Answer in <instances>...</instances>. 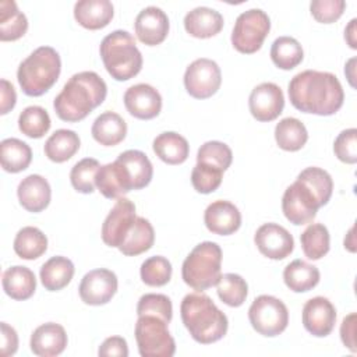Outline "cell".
<instances>
[{
    "mask_svg": "<svg viewBox=\"0 0 357 357\" xmlns=\"http://www.w3.org/2000/svg\"><path fill=\"white\" fill-rule=\"evenodd\" d=\"M354 63H356V59H350L349 60V63H347V66H346V68L344 70H349L350 68V71H344V74L347 75V79H349V82H350V85L351 86H354V81H353V78H354V74H353V70H354Z\"/></svg>",
    "mask_w": 357,
    "mask_h": 357,
    "instance_id": "9f6ffc18",
    "label": "cell"
},
{
    "mask_svg": "<svg viewBox=\"0 0 357 357\" xmlns=\"http://www.w3.org/2000/svg\"><path fill=\"white\" fill-rule=\"evenodd\" d=\"M333 152L343 163L354 165L357 162V130L354 127L343 130L336 137Z\"/></svg>",
    "mask_w": 357,
    "mask_h": 357,
    "instance_id": "7dc6e473",
    "label": "cell"
},
{
    "mask_svg": "<svg viewBox=\"0 0 357 357\" xmlns=\"http://www.w3.org/2000/svg\"><path fill=\"white\" fill-rule=\"evenodd\" d=\"M287 92L297 110L318 116L335 114L344 100L340 81L328 71L305 70L296 74L289 82Z\"/></svg>",
    "mask_w": 357,
    "mask_h": 357,
    "instance_id": "6da1fadb",
    "label": "cell"
},
{
    "mask_svg": "<svg viewBox=\"0 0 357 357\" xmlns=\"http://www.w3.org/2000/svg\"><path fill=\"white\" fill-rule=\"evenodd\" d=\"M156 156L167 165H180L187 160L190 145L187 139L174 131L159 134L152 144Z\"/></svg>",
    "mask_w": 357,
    "mask_h": 357,
    "instance_id": "4316f807",
    "label": "cell"
},
{
    "mask_svg": "<svg viewBox=\"0 0 357 357\" xmlns=\"http://www.w3.org/2000/svg\"><path fill=\"white\" fill-rule=\"evenodd\" d=\"M356 312L349 314L347 317L343 318L342 325H340V339L343 344L353 353L357 351L356 347Z\"/></svg>",
    "mask_w": 357,
    "mask_h": 357,
    "instance_id": "f907efd6",
    "label": "cell"
},
{
    "mask_svg": "<svg viewBox=\"0 0 357 357\" xmlns=\"http://www.w3.org/2000/svg\"><path fill=\"white\" fill-rule=\"evenodd\" d=\"M100 165L93 158H85L77 162L70 172V181L74 190L82 194H91L95 191V178Z\"/></svg>",
    "mask_w": 357,
    "mask_h": 357,
    "instance_id": "b9f144b4",
    "label": "cell"
},
{
    "mask_svg": "<svg viewBox=\"0 0 357 357\" xmlns=\"http://www.w3.org/2000/svg\"><path fill=\"white\" fill-rule=\"evenodd\" d=\"M1 356H13L18 349V335L7 322H1Z\"/></svg>",
    "mask_w": 357,
    "mask_h": 357,
    "instance_id": "816d5d0a",
    "label": "cell"
},
{
    "mask_svg": "<svg viewBox=\"0 0 357 357\" xmlns=\"http://www.w3.org/2000/svg\"><path fill=\"white\" fill-rule=\"evenodd\" d=\"M14 251L22 259H36L47 250V237L42 230L33 226H25L18 230L14 238Z\"/></svg>",
    "mask_w": 357,
    "mask_h": 357,
    "instance_id": "d590c367",
    "label": "cell"
},
{
    "mask_svg": "<svg viewBox=\"0 0 357 357\" xmlns=\"http://www.w3.org/2000/svg\"><path fill=\"white\" fill-rule=\"evenodd\" d=\"M98 354L102 357H109V356L127 357L128 356L127 342L121 336H110L105 339V342L99 346Z\"/></svg>",
    "mask_w": 357,
    "mask_h": 357,
    "instance_id": "681fc988",
    "label": "cell"
},
{
    "mask_svg": "<svg viewBox=\"0 0 357 357\" xmlns=\"http://www.w3.org/2000/svg\"><path fill=\"white\" fill-rule=\"evenodd\" d=\"M271 29V20L261 8H250L241 13L231 31L233 47L244 54L258 52Z\"/></svg>",
    "mask_w": 357,
    "mask_h": 357,
    "instance_id": "ba28073f",
    "label": "cell"
},
{
    "mask_svg": "<svg viewBox=\"0 0 357 357\" xmlns=\"http://www.w3.org/2000/svg\"><path fill=\"white\" fill-rule=\"evenodd\" d=\"M304 57L300 42L291 36H279L271 46V59L280 70H291L297 67Z\"/></svg>",
    "mask_w": 357,
    "mask_h": 357,
    "instance_id": "8d00e7d4",
    "label": "cell"
},
{
    "mask_svg": "<svg viewBox=\"0 0 357 357\" xmlns=\"http://www.w3.org/2000/svg\"><path fill=\"white\" fill-rule=\"evenodd\" d=\"M28 20L13 0L0 1V40H17L26 33Z\"/></svg>",
    "mask_w": 357,
    "mask_h": 357,
    "instance_id": "1f68e13d",
    "label": "cell"
},
{
    "mask_svg": "<svg viewBox=\"0 0 357 357\" xmlns=\"http://www.w3.org/2000/svg\"><path fill=\"white\" fill-rule=\"evenodd\" d=\"M137 315H155L169 324L173 317V305L170 298L165 294L146 293L138 300Z\"/></svg>",
    "mask_w": 357,
    "mask_h": 357,
    "instance_id": "f6af8a7d",
    "label": "cell"
},
{
    "mask_svg": "<svg viewBox=\"0 0 357 357\" xmlns=\"http://www.w3.org/2000/svg\"><path fill=\"white\" fill-rule=\"evenodd\" d=\"M319 278L318 268L303 259L291 261L283 271L284 284L294 293L312 290L319 283Z\"/></svg>",
    "mask_w": 357,
    "mask_h": 357,
    "instance_id": "f1b7e54d",
    "label": "cell"
},
{
    "mask_svg": "<svg viewBox=\"0 0 357 357\" xmlns=\"http://www.w3.org/2000/svg\"><path fill=\"white\" fill-rule=\"evenodd\" d=\"M354 226L349 230V233H347V236L344 237V248H347L349 251H351V252H354L356 251V243H354Z\"/></svg>",
    "mask_w": 357,
    "mask_h": 357,
    "instance_id": "11a10c76",
    "label": "cell"
},
{
    "mask_svg": "<svg viewBox=\"0 0 357 357\" xmlns=\"http://www.w3.org/2000/svg\"><path fill=\"white\" fill-rule=\"evenodd\" d=\"M251 326L262 336L280 335L289 324V311L284 303L273 296H258L248 308Z\"/></svg>",
    "mask_w": 357,
    "mask_h": 357,
    "instance_id": "9c48e42d",
    "label": "cell"
},
{
    "mask_svg": "<svg viewBox=\"0 0 357 357\" xmlns=\"http://www.w3.org/2000/svg\"><path fill=\"white\" fill-rule=\"evenodd\" d=\"M216 291L222 303L229 307H240L247 298L248 284L237 273H223L216 283Z\"/></svg>",
    "mask_w": 357,
    "mask_h": 357,
    "instance_id": "ab89813d",
    "label": "cell"
},
{
    "mask_svg": "<svg viewBox=\"0 0 357 357\" xmlns=\"http://www.w3.org/2000/svg\"><path fill=\"white\" fill-rule=\"evenodd\" d=\"M60 71L59 53L50 46H40L20 64L17 79L25 95L40 96L57 82Z\"/></svg>",
    "mask_w": 357,
    "mask_h": 357,
    "instance_id": "5b68a950",
    "label": "cell"
},
{
    "mask_svg": "<svg viewBox=\"0 0 357 357\" xmlns=\"http://www.w3.org/2000/svg\"><path fill=\"white\" fill-rule=\"evenodd\" d=\"M127 112L139 120H151L162 110V96L149 84H137L124 92Z\"/></svg>",
    "mask_w": 357,
    "mask_h": 357,
    "instance_id": "e0dca14e",
    "label": "cell"
},
{
    "mask_svg": "<svg viewBox=\"0 0 357 357\" xmlns=\"http://www.w3.org/2000/svg\"><path fill=\"white\" fill-rule=\"evenodd\" d=\"M141 279L145 284L152 287L165 286L172 278V264L162 255H153L145 259L139 269Z\"/></svg>",
    "mask_w": 357,
    "mask_h": 357,
    "instance_id": "7bdbcfd3",
    "label": "cell"
},
{
    "mask_svg": "<svg viewBox=\"0 0 357 357\" xmlns=\"http://www.w3.org/2000/svg\"><path fill=\"white\" fill-rule=\"evenodd\" d=\"M74 264L67 257H52L47 259L39 272L43 287L49 291L64 289L74 276Z\"/></svg>",
    "mask_w": 357,
    "mask_h": 357,
    "instance_id": "83f0119b",
    "label": "cell"
},
{
    "mask_svg": "<svg viewBox=\"0 0 357 357\" xmlns=\"http://www.w3.org/2000/svg\"><path fill=\"white\" fill-rule=\"evenodd\" d=\"M248 107L252 117L258 121H272L279 117L284 107V96L273 82L257 85L248 98Z\"/></svg>",
    "mask_w": 357,
    "mask_h": 357,
    "instance_id": "9a60e30c",
    "label": "cell"
},
{
    "mask_svg": "<svg viewBox=\"0 0 357 357\" xmlns=\"http://www.w3.org/2000/svg\"><path fill=\"white\" fill-rule=\"evenodd\" d=\"M169 18L166 13L155 6L145 7L135 18V35L146 46L162 43L169 33Z\"/></svg>",
    "mask_w": 357,
    "mask_h": 357,
    "instance_id": "ac0fdd59",
    "label": "cell"
},
{
    "mask_svg": "<svg viewBox=\"0 0 357 357\" xmlns=\"http://www.w3.org/2000/svg\"><path fill=\"white\" fill-rule=\"evenodd\" d=\"M233 153L229 145L220 141H208L202 144L197 152V163H204L220 169L222 172L227 170L231 165Z\"/></svg>",
    "mask_w": 357,
    "mask_h": 357,
    "instance_id": "ee69618b",
    "label": "cell"
},
{
    "mask_svg": "<svg viewBox=\"0 0 357 357\" xmlns=\"http://www.w3.org/2000/svg\"><path fill=\"white\" fill-rule=\"evenodd\" d=\"M297 180L310 188V191L315 195L321 206L329 202L333 191V180L326 170L317 166H311L304 169L297 176Z\"/></svg>",
    "mask_w": 357,
    "mask_h": 357,
    "instance_id": "f35d334b",
    "label": "cell"
},
{
    "mask_svg": "<svg viewBox=\"0 0 357 357\" xmlns=\"http://www.w3.org/2000/svg\"><path fill=\"white\" fill-rule=\"evenodd\" d=\"M204 222L211 233L229 236L240 229L241 213L234 204L225 199H218L206 206Z\"/></svg>",
    "mask_w": 357,
    "mask_h": 357,
    "instance_id": "d6986e66",
    "label": "cell"
},
{
    "mask_svg": "<svg viewBox=\"0 0 357 357\" xmlns=\"http://www.w3.org/2000/svg\"><path fill=\"white\" fill-rule=\"evenodd\" d=\"M258 251L271 259H284L294 250V238L287 229L278 223H264L254 234Z\"/></svg>",
    "mask_w": 357,
    "mask_h": 357,
    "instance_id": "5bb4252c",
    "label": "cell"
},
{
    "mask_svg": "<svg viewBox=\"0 0 357 357\" xmlns=\"http://www.w3.org/2000/svg\"><path fill=\"white\" fill-rule=\"evenodd\" d=\"M113 15L114 8L109 0H79L74 6L75 21L91 31L109 25Z\"/></svg>",
    "mask_w": 357,
    "mask_h": 357,
    "instance_id": "603a6c76",
    "label": "cell"
},
{
    "mask_svg": "<svg viewBox=\"0 0 357 357\" xmlns=\"http://www.w3.org/2000/svg\"><path fill=\"white\" fill-rule=\"evenodd\" d=\"M95 184L100 194L106 198H120L124 194L134 190L131 177L126 166L117 159L112 163H106L99 167L95 178Z\"/></svg>",
    "mask_w": 357,
    "mask_h": 357,
    "instance_id": "ffe728a7",
    "label": "cell"
},
{
    "mask_svg": "<svg viewBox=\"0 0 357 357\" xmlns=\"http://www.w3.org/2000/svg\"><path fill=\"white\" fill-rule=\"evenodd\" d=\"M18 201L28 212H40L47 208L52 198L49 181L40 174H29L22 178L17 188Z\"/></svg>",
    "mask_w": 357,
    "mask_h": 357,
    "instance_id": "7402d4cb",
    "label": "cell"
},
{
    "mask_svg": "<svg viewBox=\"0 0 357 357\" xmlns=\"http://www.w3.org/2000/svg\"><path fill=\"white\" fill-rule=\"evenodd\" d=\"M81 141L75 131L60 128L56 130L45 142V155L49 160L63 163L71 159L79 149Z\"/></svg>",
    "mask_w": 357,
    "mask_h": 357,
    "instance_id": "f546056e",
    "label": "cell"
},
{
    "mask_svg": "<svg viewBox=\"0 0 357 357\" xmlns=\"http://www.w3.org/2000/svg\"><path fill=\"white\" fill-rule=\"evenodd\" d=\"M155 231L151 222L145 218L137 216L132 227L119 247V251L127 257L139 255L153 245Z\"/></svg>",
    "mask_w": 357,
    "mask_h": 357,
    "instance_id": "4dcf8cb0",
    "label": "cell"
},
{
    "mask_svg": "<svg viewBox=\"0 0 357 357\" xmlns=\"http://www.w3.org/2000/svg\"><path fill=\"white\" fill-rule=\"evenodd\" d=\"M117 160L121 162L132 181L134 190H141L146 187L153 176V167L148 156L138 149H128L121 152L117 156Z\"/></svg>",
    "mask_w": 357,
    "mask_h": 357,
    "instance_id": "e575fe53",
    "label": "cell"
},
{
    "mask_svg": "<svg viewBox=\"0 0 357 357\" xmlns=\"http://www.w3.org/2000/svg\"><path fill=\"white\" fill-rule=\"evenodd\" d=\"M222 248L213 241L195 245L181 266V278L185 284L197 291L216 286L222 273Z\"/></svg>",
    "mask_w": 357,
    "mask_h": 357,
    "instance_id": "8992f818",
    "label": "cell"
},
{
    "mask_svg": "<svg viewBox=\"0 0 357 357\" xmlns=\"http://www.w3.org/2000/svg\"><path fill=\"white\" fill-rule=\"evenodd\" d=\"M222 84V73L216 61L211 59L194 60L184 73L185 91L195 99H208L218 92Z\"/></svg>",
    "mask_w": 357,
    "mask_h": 357,
    "instance_id": "30bf717a",
    "label": "cell"
},
{
    "mask_svg": "<svg viewBox=\"0 0 357 357\" xmlns=\"http://www.w3.org/2000/svg\"><path fill=\"white\" fill-rule=\"evenodd\" d=\"M67 333L56 322H46L38 326L31 335V350L39 357H54L64 351L67 346Z\"/></svg>",
    "mask_w": 357,
    "mask_h": 357,
    "instance_id": "44dd1931",
    "label": "cell"
},
{
    "mask_svg": "<svg viewBox=\"0 0 357 357\" xmlns=\"http://www.w3.org/2000/svg\"><path fill=\"white\" fill-rule=\"evenodd\" d=\"M346 8L344 0H314L310 4L312 17L322 24H332L337 21Z\"/></svg>",
    "mask_w": 357,
    "mask_h": 357,
    "instance_id": "c3c4849f",
    "label": "cell"
},
{
    "mask_svg": "<svg viewBox=\"0 0 357 357\" xmlns=\"http://www.w3.org/2000/svg\"><path fill=\"white\" fill-rule=\"evenodd\" d=\"M49 113L40 106L25 107L18 117V128L29 138H42L50 128Z\"/></svg>",
    "mask_w": 357,
    "mask_h": 357,
    "instance_id": "60d3db41",
    "label": "cell"
},
{
    "mask_svg": "<svg viewBox=\"0 0 357 357\" xmlns=\"http://www.w3.org/2000/svg\"><path fill=\"white\" fill-rule=\"evenodd\" d=\"M167 322L155 315H139L135 324V340L142 357H172L176 342Z\"/></svg>",
    "mask_w": 357,
    "mask_h": 357,
    "instance_id": "52a82bcc",
    "label": "cell"
},
{
    "mask_svg": "<svg viewBox=\"0 0 357 357\" xmlns=\"http://www.w3.org/2000/svg\"><path fill=\"white\" fill-rule=\"evenodd\" d=\"M301 248L308 259L317 261L325 257L331 248V237L326 226L311 223L300 236Z\"/></svg>",
    "mask_w": 357,
    "mask_h": 357,
    "instance_id": "74e56055",
    "label": "cell"
},
{
    "mask_svg": "<svg viewBox=\"0 0 357 357\" xmlns=\"http://www.w3.org/2000/svg\"><path fill=\"white\" fill-rule=\"evenodd\" d=\"M223 17L209 7H195L184 17L187 33L198 39H208L218 35L223 28Z\"/></svg>",
    "mask_w": 357,
    "mask_h": 357,
    "instance_id": "cb8c5ba5",
    "label": "cell"
},
{
    "mask_svg": "<svg viewBox=\"0 0 357 357\" xmlns=\"http://www.w3.org/2000/svg\"><path fill=\"white\" fill-rule=\"evenodd\" d=\"M107 85L96 73L81 71L74 74L54 98L53 107L59 119L68 123L84 120L95 107L103 103Z\"/></svg>",
    "mask_w": 357,
    "mask_h": 357,
    "instance_id": "7a4b0ae2",
    "label": "cell"
},
{
    "mask_svg": "<svg viewBox=\"0 0 357 357\" xmlns=\"http://www.w3.org/2000/svg\"><path fill=\"white\" fill-rule=\"evenodd\" d=\"M356 22H357V20L353 18L349 22V25L346 26V29H344V39H346L347 45L351 49H357V43H356Z\"/></svg>",
    "mask_w": 357,
    "mask_h": 357,
    "instance_id": "db71d44e",
    "label": "cell"
},
{
    "mask_svg": "<svg viewBox=\"0 0 357 357\" xmlns=\"http://www.w3.org/2000/svg\"><path fill=\"white\" fill-rule=\"evenodd\" d=\"M180 315L191 337L201 344L220 340L229 328L226 314L202 291L190 293L183 298Z\"/></svg>",
    "mask_w": 357,
    "mask_h": 357,
    "instance_id": "3957f363",
    "label": "cell"
},
{
    "mask_svg": "<svg viewBox=\"0 0 357 357\" xmlns=\"http://www.w3.org/2000/svg\"><path fill=\"white\" fill-rule=\"evenodd\" d=\"M0 114H7L15 106L17 93L13 84L6 78L0 81Z\"/></svg>",
    "mask_w": 357,
    "mask_h": 357,
    "instance_id": "f5cc1de1",
    "label": "cell"
},
{
    "mask_svg": "<svg viewBox=\"0 0 357 357\" xmlns=\"http://www.w3.org/2000/svg\"><path fill=\"white\" fill-rule=\"evenodd\" d=\"M0 160L3 170L20 173L29 166L32 151L26 142L18 138H6L0 144Z\"/></svg>",
    "mask_w": 357,
    "mask_h": 357,
    "instance_id": "d6a6232c",
    "label": "cell"
},
{
    "mask_svg": "<svg viewBox=\"0 0 357 357\" xmlns=\"http://www.w3.org/2000/svg\"><path fill=\"white\" fill-rule=\"evenodd\" d=\"M336 324L333 304L322 296L310 298L303 307V325L307 332L317 337L328 336Z\"/></svg>",
    "mask_w": 357,
    "mask_h": 357,
    "instance_id": "2e32d148",
    "label": "cell"
},
{
    "mask_svg": "<svg viewBox=\"0 0 357 357\" xmlns=\"http://www.w3.org/2000/svg\"><path fill=\"white\" fill-rule=\"evenodd\" d=\"M100 57L106 71L116 81H127L142 68V54L134 36L123 29L113 31L100 42Z\"/></svg>",
    "mask_w": 357,
    "mask_h": 357,
    "instance_id": "277c9868",
    "label": "cell"
},
{
    "mask_svg": "<svg viewBox=\"0 0 357 357\" xmlns=\"http://www.w3.org/2000/svg\"><path fill=\"white\" fill-rule=\"evenodd\" d=\"M117 276L106 268L92 269L81 279L78 293L88 305H103L109 303L117 291Z\"/></svg>",
    "mask_w": 357,
    "mask_h": 357,
    "instance_id": "7c38bea8",
    "label": "cell"
},
{
    "mask_svg": "<svg viewBox=\"0 0 357 357\" xmlns=\"http://www.w3.org/2000/svg\"><path fill=\"white\" fill-rule=\"evenodd\" d=\"M93 139L103 146H114L127 135V123L114 112H103L99 114L91 128Z\"/></svg>",
    "mask_w": 357,
    "mask_h": 357,
    "instance_id": "d4e9b609",
    "label": "cell"
},
{
    "mask_svg": "<svg viewBox=\"0 0 357 357\" xmlns=\"http://www.w3.org/2000/svg\"><path fill=\"white\" fill-rule=\"evenodd\" d=\"M3 290L13 300H28L36 290V278L35 273L21 265L11 266L3 272L1 276Z\"/></svg>",
    "mask_w": 357,
    "mask_h": 357,
    "instance_id": "484cf974",
    "label": "cell"
},
{
    "mask_svg": "<svg viewBox=\"0 0 357 357\" xmlns=\"http://www.w3.org/2000/svg\"><path fill=\"white\" fill-rule=\"evenodd\" d=\"M223 172L209 165L197 163L191 172V183L195 191L201 194H209L219 188L222 183Z\"/></svg>",
    "mask_w": 357,
    "mask_h": 357,
    "instance_id": "bcb514c9",
    "label": "cell"
},
{
    "mask_svg": "<svg viewBox=\"0 0 357 357\" xmlns=\"http://www.w3.org/2000/svg\"><path fill=\"white\" fill-rule=\"evenodd\" d=\"M135 205L124 197L117 198L102 225V240L109 247L119 248L135 222Z\"/></svg>",
    "mask_w": 357,
    "mask_h": 357,
    "instance_id": "4fadbf2b",
    "label": "cell"
},
{
    "mask_svg": "<svg viewBox=\"0 0 357 357\" xmlns=\"http://www.w3.org/2000/svg\"><path fill=\"white\" fill-rule=\"evenodd\" d=\"M319 208L321 205L315 195L298 180L286 188L282 198L283 215L290 223L297 226L311 223Z\"/></svg>",
    "mask_w": 357,
    "mask_h": 357,
    "instance_id": "8fae6325",
    "label": "cell"
},
{
    "mask_svg": "<svg viewBox=\"0 0 357 357\" xmlns=\"http://www.w3.org/2000/svg\"><path fill=\"white\" fill-rule=\"evenodd\" d=\"M275 139L280 149L287 152L300 151L307 139L305 126L296 117H284L275 127Z\"/></svg>",
    "mask_w": 357,
    "mask_h": 357,
    "instance_id": "836d02e7",
    "label": "cell"
}]
</instances>
